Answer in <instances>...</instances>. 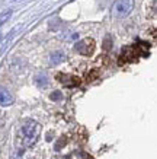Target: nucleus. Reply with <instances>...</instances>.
<instances>
[{
    "label": "nucleus",
    "mask_w": 157,
    "mask_h": 159,
    "mask_svg": "<svg viewBox=\"0 0 157 159\" xmlns=\"http://www.w3.org/2000/svg\"><path fill=\"white\" fill-rule=\"evenodd\" d=\"M39 134H41V125L33 120H26L20 127V139L26 148L35 145Z\"/></svg>",
    "instance_id": "f257e3e1"
},
{
    "label": "nucleus",
    "mask_w": 157,
    "mask_h": 159,
    "mask_svg": "<svg viewBox=\"0 0 157 159\" xmlns=\"http://www.w3.org/2000/svg\"><path fill=\"white\" fill-rule=\"evenodd\" d=\"M134 9V0H116L112 6V13L118 18L128 16Z\"/></svg>",
    "instance_id": "f03ea898"
},
{
    "label": "nucleus",
    "mask_w": 157,
    "mask_h": 159,
    "mask_svg": "<svg viewBox=\"0 0 157 159\" xmlns=\"http://www.w3.org/2000/svg\"><path fill=\"white\" fill-rule=\"evenodd\" d=\"M95 50V41L93 39H81L80 43L76 44V51L85 56H90Z\"/></svg>",
    "instance_id": "7ed1b4c3"
},
{
    "label": "nucleus",
    "mask_w": 157,
    "mask_h": 159,
    "mask_svg": "<svg viewBox=\"0 0 157 159\" xmlns=\"http://www.w3.org/2000/svg\"><path fill=\"white\" fill-rule=\"evenodd\" d=\"M58 80L63 83V85H66V86H77L79 85V79L74 76H68V75H58Z\"/></svg>",
    "instance_id": "20e7f679"
},
{
    "label": "nucleus",
    "mask_w": 157,
    "mask_h": 159,
    "mask_svg": "<svg viewBox=\"0 0 157 159\" xmlns=\"http://www.w3.org/2000/svg\"><path fill=\"white\" fill-rule=\"evenodd\" d=\"M13 102V97L10 95L9 91H6L5 88H0V105L7 107Z\"/></svg>",
    "instance_id": "39448f33"
},
{
    "label": "nucleus",
    "mask_w": 157,
    "mask_h": 159,
    "mask_svg": "<svg viewBox=\"0 0 157 159\" xmlns=\"http://www.w3.org/2000/svg\"><path fill=\"white\" fill-rule=\"evenodd\" d=\"M64 58H66V56H64L63 51H54V53H51V63L52 64H58V63H61Z\"/></svg>",
    "instance_id": "423d86ee"
},
{
    "label": "nucleus",
    "mask_w": 157,
    "mask_h": 159,
    "mask_svg": "<svg viewBox=\"0 0 157 159\" xmlns=\"http://www.w3.org/2000/svg\"><path fill=\"white\" fill-rule=\"evenodd\" d=\"M33 80H35V83H37V85H38L39 88L47 86V83H48V80H47V76H45V75H42V73H39V75H37Z\"/></svg>",
    "instance_id": "0eeeda50"
},
{
    "label": "nucleus",
    "mask_w": 157,
    "mask_h": 159,
    "mask_svg": "<svg viewBox=\"0 0 157 159\" xmlns=\"http://www.w3.org/2000/svg\"><path fill=\"white\" fill-rule=\"evenodd\" d=\"M12 13H13V12H12L10 9H7V10H5V12H2V13H0V26L5 24V22H7V20L10 19Z\"/></svg>",
    "instance_id": "6e6552de"
},
{
    "label": "nucleus",
    "mask_w": 157,
    "mask_h": 159,
    "mask_svg": "<svg viewBox=\"0 0 157 159\" xmlns=\"http://www.w3.org/2000/svg\"><path fill=\"white\" fill-rule=\"evenodd\" d=\"M51 99H52V101H60V99H61V92H58V91L52 92V93H51Z\"/></svg>",
    "instance_id": "1a4fd4ad"
},
{
    "label": "nucleus",
    "mask_w": 157,
    "mask_h": 159,
    "mask_svg": "<svg viewBox=\"0 0 157 159\" xmlns=\"http://www.w3.org/2000/svg\"><path fill=\"white\" fill-rule=\"evenodd\" d=\"M0 38H2V32H0Z\"/></svg>",
    "instance_id": "9d476101"
}]
</instances>
